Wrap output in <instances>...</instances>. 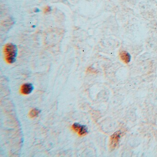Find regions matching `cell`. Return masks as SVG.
Segmentation results:
<instances>
[{
	"mask_svg": "<svg viewBox=\"0 0 157 157\" xmlns=\"http://www.w3.org/2000/svg\"><path fill=\"white\" fill-rule=\"evenodd\" d=\"M5 59L9 64H13L16 61L18 55V48L16 45L13 44H7L4 49Z\"/></svg>",
	"mask_w": 157,
	"mask_h": 157,
	"instance_id": "cell-1",
	"label": "cell"
},
{
	"mask_svg": "<svg viewBox=\"0 0 157 157\" xmlns=\"http://www.w3.org/2000/svg\"><path fill=\"white\" fill-rule=\"evenodd\" d=\"M72 128L76 132H78L79 135L80 136H85L89 133L87 126L81 124L79 123H74L72 125Z\"/></svg>",
	"mask_w": 157,
	"mask_h": 157,
	"instance_id": "cell-2",
	"label": "cell"
},
{
	"mask_svg": "<svg viewBox=\"0 0 157 157\" xmlns=\"http://www.w3.org/2000/svg\"><path fill=\"white\" fill-rule=\"evenodd\" d=\"M122 134L121 131H117L115 132L110 138V147L111 148L114 149L117 146L119 143L121 135Z\"/></svg>",
	"mask_w": 157,
	"mask_h": 157,
	"instance_id": "cell-3",
	"label": "cell"
},
{
	"mask_svg": "<svg viewBox=\"0 0 157 157\" xmlns=\"http://www.w3.org/2000/svg\"><path fill=\"white\" fill-rule=\"evenodd\" d=\"M34 86L31 83H25L22 86L21 92L23 94L28 95L33 92Z\"/></svg>",
	"mask_w": 157,
	"mask_h": 157,
	"instance_id": "cell-4",
	"label": "cell"
},
{
	"mask_svg": "<svg viewBox=\"0 0 157 157\" xmlns=\"http://www.w3.org/2000/svg\"><path fill=\"white\" fill-rule=\"evenodd\" d=\"M119 56L121 60L125 64L129 63L131 60V56L126 51H122L119 54Z\"/></svg>",
	"mask_w": 157,
	"mask_h": 157,
	"instance_id": "cell-5",
	"label": "cell"
},
{
	"mask_svg": "<svg viewBox=\"0 0 157 157\" xmlns=\"http://www.w3.org/2000/svg\"><path fill=\"white\" fill-rule=\"evenodd\" d=\"M40 113H41V111L40 110L37 108H34L30 111L29 115L32 118H34V117H37Z\"/></svg>",
	"mask_w": 157,
	"mask_h": 157,
	"instance_id": "cell-6",
	"label": "cell"
},
{
	"mask_svg": "<svg viewBox=\"0 0 157 157\" xmlns=\"http://www.w3.org/2000/svg\"><path fill=\"white\" fill-rule=\"evenodd\" d=\"M51 10V9L50 7H46V8L44 10V11L45 12H50V11Z\"/></svg>",
	"mask_w": 157,
	"mask_h": 157,
	"instance_id": "cell-7",
	"label": "cell"
}]
</instances>
